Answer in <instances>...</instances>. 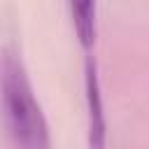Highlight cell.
I'll return each instance as SVG.
<instances>
[{
  "mask_svg": "<svg viewBox=\"0 0 149 149\" xmlns=\"http://www.w3.org/2000/svg\"><path fill=\"white\" fill-rule=\"evenodd\" d=\"M0 109L14 149H51L49 123L14 47L0 51Z\"/></svg>",
  "mask_w": 149,
  "mask_h": 149,
  "instance_id": "cell-1",
  "label": "cell"
},
{
  "mask_svg": "<svg viewBox=\"0 0 149 149\" xmlns=\"http://www.w3.org/2000/svg\"><path fill=\"white\" fill-rule=\"evenodd\" d=\"M84 88H86V112H88V149H105L107 123H105V109H102L98 65L93 58H86Z\"/></svg>",
  "mask_w": 149,
  "mask_h": 149,
  "instance_id": "cell-2",
  "label": "cell"
},
{
  "mask_svg": "<svg viewBox=\"0 0 149 149\" xmlns=\"http://www.w3.org/2000/svg\"><path fill=\"white\" fill-rule=\"evenodd\" d=\"M72 26L77 33L79 44L88 51L95 42V16H98V0H68Z\"/></svg>",
  "mask_w": 149,
  "mask_h": 149,
  "instance_id": "cell-3",
  "label": "cell"
}]
</instances>
